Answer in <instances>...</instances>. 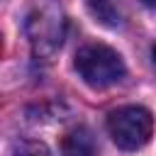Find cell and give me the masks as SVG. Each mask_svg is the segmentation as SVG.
I'll use <instances>...</instances> for the list:
<instances>
[{
	"label": "cell",
	"instance_id": "cell-5",
	"mask_svg": "<svg viewBox=\"0 0 156 156\" xmlns=\"http://www.w3.org/2000/svg\"><path fill=\"white\" fill-rule=\"evenodd\" d=\"M88 10H90V15L98 20V22H102V24H107V27H117L122 20H119V12H117V7H115V2L112 0H88Z\"/></svg>",
	"mask_w": 156,
	"mask_h": 156
},
{
	"label": "cell",
	"instance_id": "cell-6",
	"mask_svg": "<svg viewBox=\"0 0 156 156\" xmlns=\"http://www.w3.org/2000/svg\"><path fill=\"white\" fill-rule=\"evenodd\" d=\"M10 156H51V151H49L41 141L24 139V141H17V144L12 146Z\"/></svg>",
	"mask_w": 156,
	"mask_h": 156
},
{
	"label": "cell",
	"instance_id": "cell-1",
	"mask_svg": "<svg viewBox=\"0 0 156 156\" xmlns=\"http://www.w3.org/2000/svg\"><path fill=\"white\" fill-rule=\"evenodd\" d=\"M24 32H27V39H29L34 54H37L39 58H46V61H49V58L61 49V41H63V34H66L63 12H61L54 2L37 5V7L27 15Z\"/></svg>",
	"mask_w": 156,
	"mask_h": 156
},
{
	"label": "cell",
	"instance_id": "cell-8",
	"mask_svg": "<svg viewBox=\"0 0 156 156\" xmlns=\"http://www.w3.org/2000/svg\"><path fill=\"white\" fill-rule=\"evenodd\" d=\"M141 2H144V5H149V7H154V5H156V0H141Z\"/></svg>",
	"mask_w": 156,
	"mask_h": 156
},
{
	"label": "cell",
	"instance_id": "cell-2",
	"mask_svg": "<svg viewBox=\"0 0 156 156\" xmlns=\"http://www.w3.org/2000/svg\"><path fill=\"white\" fill-rule=\"evenodd\" d=\"M73 66H76L78 76L83 78V83H88L90 88H107V85L122 80V76H124L122 56L105 44L83 46L76 54Z\"/></svg>",
	"mask_w": 156,
	"mask_h": 156
},
{
	"label": "cell",
	"instance_id": "cell-3",
	"mask_svg": "<svg viewBox=\"0 0 156 156\" xmlns=\"http://www.w3.org/2000/svg\"><path fill=\"white\" fill-rule=\"evenodd\" d=\"M107 132L112 136V141L124 149V151H134L141 149L154 132V117L146 107L139 105H124L110 112L107 117Z\"/></svg>",
	"mask_w": 156,
	"mask_h": 156
},
{
	"label": "cell",
	"instance_id": "cell-4",
	"mask_svg": "<svg viewBox=\"0 0 156 156\" xmlns=\"http://www.w3.org/2000/svg\"><path fill=\"white\" fill-rule=\"evenodd\" d=\"M61 154L63 156H98L93 134L85 127H73L71 132H66L61 141Z\"/></svg>",
	"mask_w": 156,
	"mask_h": 156
},
{
	"label": "cell",
	"instance_id": "cell-7",
	"mask_svg": "<svg viewBox=\"0 0 156 156\" xmlns=\"http://www.w3.org/2000/svg\"><path fill=\"white\" fill-rule=\"evenodd\" d=\"M151 63H154V68H156V46L151 49Z\"/></svg>",
	"mask_w": 156,
	"mask_h": 156
}]
</instances>
